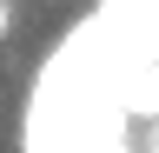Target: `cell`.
I'll list each match as a JSON object with an SVG mask.
<instances>
[{
    "label": "cell",
    "mask_w": 159,
    "mask_h": 153,
    "mask_svg": "<svg viewBox=\"0 0 159 153\" xmlns=\"http://www.w3.org/2000/svg\"><path fill=\"white\" fill-rule=\"evenodd\" d=\"M113 93L126 107V120H159V53L126 67V73H113Z\"/></svg>",
    "instance_id": "1"
},
{
    "label": "cell",
    "mask_w": 159,
    "mask_h": 153,
    "mask_svg": "<svg viewBox=\"0 0 159 153\" xmlns=\"http://www.w3.org/2000/svg\"><path fill=\"white\" fill-rule=\"evenodd\" d=\"M13 27V0H0V33H7Z\"/></svg>",
    "instance_id": "2"
}]
</instances>
